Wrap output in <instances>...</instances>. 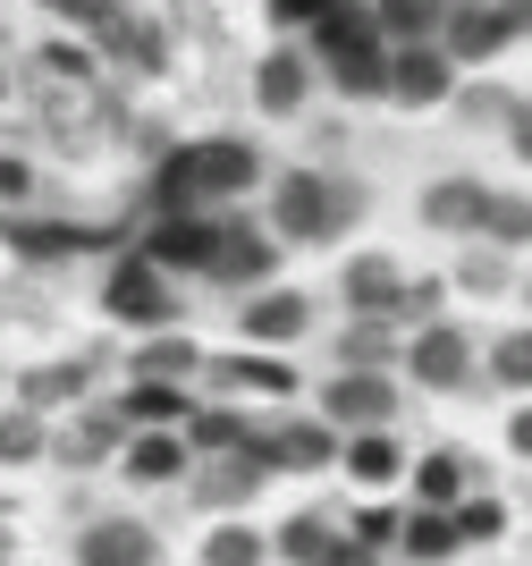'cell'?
Returning a JSON list of instances; mask_svg holds the SVG:
<instances>
[{
    "label": "cell",
    "instance_id": "obj_1",
    "mask_svg": "<svg viewBox=\"0 0 532 566\" xmlns=\"http://www.w3.org/2000/svg\"><path fill=\"white\" fill-rule=\"evenodd\" d=\"M254 144H178L153 178V203L161 212H186V203H204V195H246L254 187Z\"/></svg>",
    "mask_w": 532,
    "mask_h": 566
},
{
    "label": "cell",
    "instance_id": "obj_2",
    "mask_svg": "<svg viewBox=\"0 0 532 566\" xmlns=\"http://www.w3.org/2000/svg\"><path fill=\"white\" fill-rule=\"evenodd\" d=\"M338 212H347V195L330 187V178H313V169H296V178L279 187V237H296V245L330 237V229H338Z\"/></svg>",
    "mask_w": 532,
    "mask_h": 566
},
{
    "label": "cell",
    "instance_id": "obj_3",
    "mask_svg": "<svg viewBox=\"0 0 532 566\" xmlns=\"http://www.w3.org/2000/svg\"><path fill=\"white\" fill-rule=\"evenodd\" d=\"M76 566H161V542L136 516H93L76 533Z\"/></svg>",
    "mask_w": 532,
    "mask_h": 566
},
{
    "label": "cell",
    "instance_id": "obj_4",
    "mask_svg": "<svg viewBox=\"0 0 532 566\" xmlns=\"http://www.w3.org/2000/svg\"><path fill=\"white\" fill-rule=\"evenodd\" d=\"M211 280H237V287H262L279 271V245L262 229H211Z\"/></svg>",
    "mask_w": 532,
    "mask_h": 566
},
{
    "label": "cell",
    "instance_id": "obj_5",
    "mask_svg": "<svg viewBox=\"0 0 532 566\" xmlns=\"http://www.w3.org/2000/svg\"><path fill=\"white\" fill-rule=\"evenodd\" d=\"M338 457V440H330V423H271L254 440V465H296V473H313V465H330Z\"/></svg>",
    "mask_w": 532,
    "mask_h": 566
},
{
    "label": "cell",
    "instance_id": "obj_6",
    "mask_svg": "<svg viewBox=\"0 0 532 566\" xmlns=\"http://www.w3.org/2000/svg\"><path fill=\"white\" fill-rule=\"evenodd\" d=\"M102 305L118 313V322H169V287H161V271L153 262H127V271H111V287H102Z\"/></svg>",
    "mask_w": 532,
    "mask_h": 566
},
{
    "label": "cell",
    "instance_id": "obj_7",
    "mask_svg": "<svg viewBox=\"0 0 532 566\" xmlns=\"http://www.w3.org/2000/svg\"><path fill=\"white\" fill-rule=\"evenodd\" d=\"M304 322H313V305H304V296H288V287H262L254 305L237 313V331L262 338V347H288V338H304Z\"/></svg>",
    "mask_w": 532,
    "mask_h": 566
},
{
    "label": "cell",
    "instance_id": "obj_8",
    "mask_svg": "<svg viewBox=\"0 0 532 566\" xmlns=\"http://www.w3.org/2000/svg\"><path fill=\"white\" fill-rule=\"evenodd\" d=\"M524 18H532V0H524V9H457V25H448V51H457V60H490V51L508 43Z\"/></svg>",
    "mask_w": 532,
    "mask_h": 566
},
{
    "label": "cell",
    "instance_id": "obj_9",
    "mask_svg": "<svg viewBox=\"0 0 532 566\" xmlns=\"http://www.w3.org/2000/svg\"><path fill=\"white\" fill-rule=\"evenodd\" d=\"M415 373L431 380V389H465V373H473V347H465V331H423L415 338Z\"/></svg>",
    "mask_w": 532,
    "mask_h": 566
},
{
    "label": "cell",
    "instance_id": "obj_10",
    "mask_svg": "<svg viewBox=\"0 0 532 566\" xmlns=\"http://www.w3.org/2000/svg\"><path fill=\"white\" fill-rule=\"evenodd\" d=\"M389 406H397V389H389V380H372V373L330 380V415H338V423H389Z\"/></svg>",
    "mask_w": 532,
    "mask_h": 566
},
{
    "label": "cell",
    "instance_id": "obj_11",
    "mask_svg": "<svg viewBox=\"0 0 532 566\" xmlns=\"http://www.w3.org/2000/svg\"><path fill=\"white\" fill-rule=\"evenodd\" d=\"M389 94H397V102H440V94H448V60H440L431 43H406V60L389 69Z\"/></svg>",
    "mask_w": 532,
    "mask_h": 566
},
{
    "label": "cell",
    "instance_id": "obj_12",
    "mask_svg": "<svg viewBox=\"0 0 532 566\" xmlns=\"http://www.w3.org/2000/svg\"><path fill=\"white\" fill-rule=\"evenodd\" d=\"M397 296H406V280H397V271H389L380 254L347 262V305H355V313H380V322H389V313H397Z\"/></svg>",
    "mask_w": 532,
    "mask_h": 566
},
{
    "label": "cell",
    "instance_id": "obj_13",
    "mask_svg": "<svg viewBox=\"0 0 532 566\" xmlns=\"http://www.w3.org/2000/svg\"><path fill=\"white\" fill-rule=\"evenodd\" d=\"M144 262H153V271H161V262H211V220L169 212L161 229H153V245H144Z\"/></svg>",
    "mask_w": 532,
    "mask_h": 566
},
{
    "label": "cell",
    "instance_id": "obj_14",
    "mask_svg": "<svg viewBox=\"0 0 532 566\" xmlns=\"http://www.w3.org/2000/svg\"><path fill=\"white\" fill-rule=\"evenodd\" d=\"M304 85H313V69H304L296 51H271V60H262V76H254L262 111H279V118H288V111L304 102Z\"/></svg>",
    "mask_w": 532,
    "mask_h": 566
},
{
    "label": "cell",
    "instance_id": "obj_15",
    "mask_svg": "<svg viewBox=\"0 0 532 566\" xmlns=\"http://www.w3.org/2000/svg\"><path fill=\"white\" fill-rule=\"evenodd\" d=\"M423 220H431V229H473V220H482V187H473V178H440V187L423 195Z\"/></svg>",
    "mask_w": 532,
    "mask_h": 566
},
{
    "label": "cell",
    "instance_id": "obj_16",
    "mask_svg": "<svg viewBox=\"0 0 532 566\" xmlns=\"http://www.w3.org/2000/svg\"><path fill=\"white\" fill-rule=\"evenodd\" d=\"M76 389H85V364H34V373L18 380V398H25V415H43V406H69Z\"/></svg>",
    "mask_w": 532,
    "mask_h": 566
},
{
    "label": "cell",
    "instance_id": "obj_17",
    "mask_svg": "<svg viewBox=\"0 0 532 566\" xmlns=\"http://www.w3.org/2000/svg\"><path fill=\"white\" fill-rule=\"evenodd\" d=\"M9 245H18L25 262H60V254H76V245H93L85 229H51V220H9Z\"/></svg>",
    "mask_w": 532,
    "mask_h": 566
},
{
    "label": "cell",
    "instance_id": "obj_18",
    "mask_svg": "<svg viewBox=\"0 0 532 566\" xmlns=\"http://www.w3.org/2000/svg\"><path fill=\"white\" fill-rule=\"evenodd\" d=\"M473 229H490L499 245H532V203L524 195H482V220Z\"/></svg>",
    "mask_w": 532,
    "mask_h": 566
},
{
    "label": "cell",
    "instance_id": "obj_19",
    "mask_svg": "<svg viewBox=\"0 0 532 566\" xmlns=\"http://www.w3.org/2000/svg\"><path fill=\"white\" fill-rule=\"evenodd\" d=\"M330 549H338V533H330V524H313V516L279 524V558H296V566H322Z\"/></svg>",
    "mask_w": 532,
    "mask_h": 566
},
{
    "label": "cell",
    "instance_id": "obj_20",
    "mask_svg": "<svg viewBox=\"0 0 532 566\" xmlns=\"http://www.w3.org/2000/svg\"><path fill=\"white\" fill-rule=\"evenodd\" d=\"M43 457V415H0V465H34Z\"/></svg>",
    "mask_w": 532,
    "mask_h": 566
},
{
    "label": "cell",
    "instance_id": "obj_21",
    "mask_svg": "<svg viewBox=\"0 0 532 566\" xmlns=\"http://www.w3.org/2000/svg\"><path fill=\"white\" fill-rule=\"evenodd\" d=\"M127 473H136V482H178V473H186V449H178V440H161V431H153V440H136V457H127Z\"/></svg>",
    "mask_w": 532,
    "mask_h": 566
},
{
    "label": "cell",
    "instance_id": "obj_22",
    "mask_svg": "<svg viewBox=\"0 0 532 566\" xmlns=\"http://www.w3.org/2000/svg\"><path fill=\"white\" fill-rule=\"evenodd\" d=\"M397 465H406V457H397V440H380V431L347 440V473H355V482H389Z\"/></svg>",
    "mask_w": 532,
    "mask_h": 566
},
{
    "label": "cell",
    "instance_id": "obj_23",
    "mask_svg": "<svg viewBox=\"0 0 532 566\" xmlns=\"http://www.w3.org/2000/svg\"><path fill=\"white\" fill-rule=\"evenodd\" d=\"M220 380H246V389H262V398L296 389V373H288V364H271V355H229V364H220Z\"/></svg>",
    "mask_w": 532,
    "mask_h": 566
},
{
    "label": "cell",
    "instance_id": "obj_24",
    "mask_svg": "<svg viewBox=\"0 0 532 566\" xmlns=\"http://www.w3.org/2000/svg\"><path fill=\"white\" fill-rule=\"evenodd\" d=\"M397 533H406V549H415V558H448V549H457V524H448L440 507H423V516H406Z\"/></svg>",
    "mask_w": 532,
    "mask_h": 566
},
{
    "label": "cell",
    "instance_id": "obj_25",
    "mask_svg": "<svg viewBox=\"0 0 532 566\" xmlns=\"http://www.w3.org/2000/svg\"><path fill=\"white\" fill-rule=\"evenodd\" d=\"M380 34H431L440 25V0H380Z\"/></svg>",
    "mask_w": 532,
    "mask_h": 566
},
{
    "label": "cell",
    "instance_id": "obj_26",
    "mask_svg": "<svg viewBox=\"0 0 532 566\" xmlns=\"http://www.w3.org/2000/svg\"><path fill=\"white\" fill-rule=\"evenodd\" d=\"M204 566H262V542L246 533V524H220L204 542Z\"/></svg>",
    "mask_w": 532,
    "mask_h": 566
},
{
    "label": "cell",
    "instance_id": "obj_27",
    "mask_svg": "<svg viewBox=\"0 0 532 566\" xmlns=\"http://www.w3.org/2000/svg\"><path fill=\"white\" fill-rule=\"evenodd\" d=\"M490 373L508 380V389H532V331H508L490 347Z\"/></svg>",
    "mask_w": 532,
    "mask_h": 566
},
{
    "label": "cell",
    "instance_id": "obj_28",
    "mask_svg": "<svg viewBox=\"0 0 532 566\" xmlns=\"http://www.w3.org/2000/svg\"><path fill=\"white\" fill-rule=\"evenodd\" d=\"M195 364H204V355L186 347V338H153V347L136 355V373H144V380H161V373H195Z\"/></svg>",
    "mask_w": 532,
    "mask_h": 566
},
{
    "label": "cell",
    "instance_id": "obj_29",
    "mask_svg": "<svg viewBox=\"0 0 532 566\" xmlns=\"http://www.w3.org/2000/svg\"><path fill=\"white\" fill-rule=\"evenodd\" d=\"M415 482H423V499H431V507H448V499H457V482H465V465H457V457H423V465H415Z\"/></svg>",
    "mask_w": 532,
    "mask_h": 566
},
{
    "label": "cell",
    "instance_id": "obj_30",
    "mask_svg": "<svg viewBox=\"0 0 532 566\" xmlns=\"http://www.w3.org/2000/svg\"><path fill=\"white\" fill-rule=\"evenodd\" d=\"M490 533H508V507H499V499H465L457 507V542H490Z\"/></svg>",
    "mask_w": 532,
    "mask_h": 566
},
{
    "label": "cell",
    "instance_id": "obj_31",
    "mask_svg": "<svg viewBox=\"0 0 532 566\" xmlns=\"http://www.w3.org/2000/svg\"><path fill=\"white\" fill-rule=\"evenodd\" d=\"M397 507H364V516H355V549H380V542H397Z\"/></svg>",
    "mask_w": 532,
    "mask_h": 566
},
{
    "label": "cell",
    "instance_id": "obj_32",
    "mask_svg": "<svg viewBox=\"0 0 532 566\" xmlns=\"http://www.w3.org/2000/svg\"><path fill=\"white\" fill-rule=\"evenodd\" d=\"M127 406H136L144 423H169V415H186V406H178V389H136Z\"/></svg>",
    "mask_w": 532,
    "mask_h": 566
},
{
    "label": "cell",
    "instance_id": "obj_33",
    "mask_svg": "<svg viewBox=\"0 0 532 566\" xmlns=\"http://www.w3.org/2000/svg\"><path fill=\"white\" fill-rule=\"evenodd\" d=\"M330 9H347V0H271V18H279V25H296V18H330Z\"/></svg>",
    "mask_w": 532,
    "mask_h": 566
},
{
    "label": "cell",
    "instance_id": "obj_34",
    "mask_svg": "<svg viewBox=\"0 0 532 566\" xmlns=\"http://www.w3.org/2000/svg\"><path fill=\"white\" fill-rule=\"evenodd\" d=\"M18 195H34V169H25V161H9V153H0V203H18Z\"/></svg>",
    "mask_w": 532,
    "mask_h": 566
},
{
    "label": "cell",
    "instance_id": "obj_35",
    "mask_svg": "<svg viewBox=\"0 0 532 566\" xmlns=\"http://www.w3.org/2000/svg\"><path fill=\"white\" fill-rule=\"evenodd\" d=\"M465 280H473V287H499V280H508V262H499V254H473V262H465Z\"/></svg>",
    "mask_w": 532,
    "mask_h": 566
},
{
    "label": "cell",
    "instance_id": "obj_36",
    "mask_svg": "<svg viewBox=\"0 0 532 566\" xmlns=\"http://www.w3.org/2000/svg\"><path fill=\"white\" fill-rule=\"evenodd\" d=\"M508 127H515V153L532 161V102H515V111H508Z\"/></svg>",
    "mask_w": 532,
    "mask_h": 566
},
{
    "label": "cell",
    "instance_id": "obj_37",
    "mask_svg": "<svg viewBox=\"0 0 532 566\" xmlns=\"http://www.w3.org/2000/svg\"><path fill=\"white\" fill-rule=\"evenodd\" d=\"M508 449H515V457H532V406H524V415H515V431H508Z\"/></svg>",
    "mask_w": 532,
    "mask_h": 566
},
{
    "label": "cell",
    "instance_id": "obj_38",
    "mask_svg": "<svg viewBox=\"0 0 532 566\" xmlns=\"http://www.w3.org/2000/svg\"><path fill=\"white\" fill-rule=\"evenodd\" d=\"M322 566H372V549H355V542H338V549H330V558Z\"/></svg>",
    "mask_w": 532,
    "mask_h": 566
}]
</instances>
